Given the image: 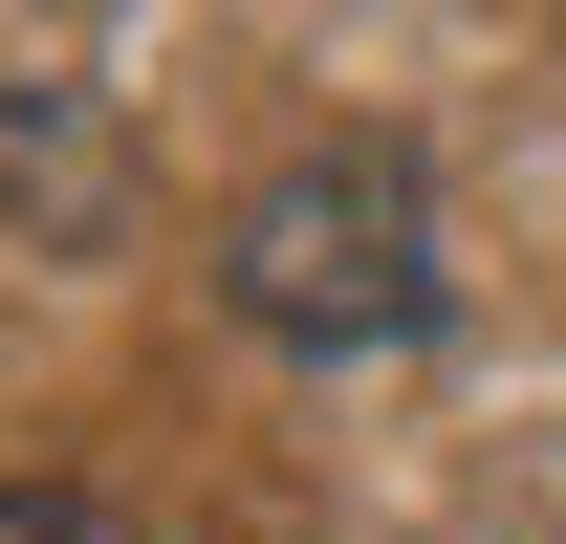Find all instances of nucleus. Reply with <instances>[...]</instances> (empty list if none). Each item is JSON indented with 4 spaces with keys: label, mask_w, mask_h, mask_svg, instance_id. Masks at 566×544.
<instances>
[{
    "label": "nucleus",
    "mask_w": 566,
    "mask_h": 544,
    "mask_svg": "<svg viewBox=\"0 0 566 544\" xmlns=\"http://www.w3.org/2000/svg\"><path fill=\"white\" fill-rule=\"evenodd\" d=\"M218 305H240L262 348H305V370H392V348H436L458 240H436L415 132H305L283 175H240V197H218Z\"/></svg>",
    "instance_id": "f257e3e1"
},
{
    "label": "nucleus",
    "mask_w": 566,
    "mask_h": 544,
    "mask_svg": "<svg viewBox=\"0 0 566 544\" xmlns=\"http://www.w3.org/2000/svg\"><path fill=\"white\" fill-rule=\"evenodd\" d=\"M0 544H109V501H66V479H0Z\"/></svg>",
    "instance_id": "f03ea898"
},
{
    "label": "nucleus",
    "mask_w": 566,
    "mask_h": 544,
    "mask_svg": "<svg viewBox=\"0 0 566 544\" xmlns=\"http://www.w3.org/2000/svg\"><path fill=\"white\" fill-rule=\"evenodd\" d=\"M458 544H566V523H458Z\"/></svg>",
    "instance_id": "7ed1b4c3"
}]
</instances>
